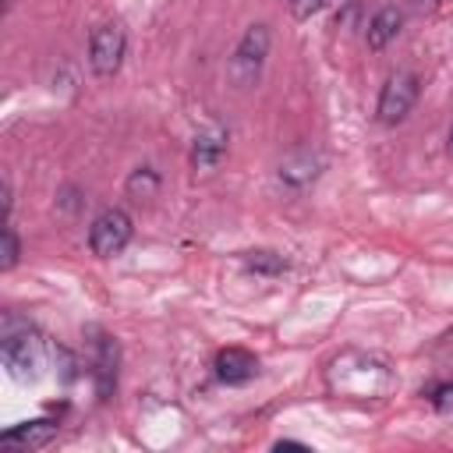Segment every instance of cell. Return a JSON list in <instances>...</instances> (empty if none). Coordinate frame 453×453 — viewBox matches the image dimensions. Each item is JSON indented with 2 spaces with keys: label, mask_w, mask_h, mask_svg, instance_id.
Listing matches in <instances>:
<instances>
[{
  "label": "cell",
  "mask_w": 453,
  "mask_h": 453,
  "mask_svg": "<svg viewBox=\"0 0 453 453\" xmlns=\"http://www.w3.org/2000/svg\"><path fill=\"white\" fill-rule=\"evenodd\" d=\"M333 0H290V14L297 18V21H308L311 14H319L322 7H329Z\"/></svg>",
  "instance_id": "2e32d148"
},
{
  "label": "cell",
  "mask_w": 453,
  "mask_h": 453,
  "mask_svg": "<svg viewBox=\"0 0 453 453\" xmlns=\"http://www.w3.org/2000/svg\"><path fill=\"white\" fill-rule=\"evenodd\" d=\"M425 396H428V403H432L435 411H442V414L453 411V382H435Z\"/></svg>",
  "instance_id": "9a60e30c"
},
{
  "label": "cell",
  "mask_w": 453,
  "mask_h": 453,
  "mask_svg": "<svg viewBox=\"0 0 453 453\" xmlns=\"http://www.w3.org/2000/svg\"><path fill=\"white\" fill-rule=\"evenodd\" d=\"M4 365L11 368V375L14 379H39V372L46 368V354H50V347L42 343V336L28 326V322H21L18 315H7L4 319Z\"/></svg>",
  "instance_id": "6da1fadb"
},
{
  "label": "cell",
  "mask_w": 453,
  "mask_h": 453,
  "mask_svg": "<svg viewBox=\"0 0 453 453\" xmlns=\"http://www.w3.org/2000/svg\"><path fill=\"white\" fill-rule=\"evenodd\" d=\"M124 191L134 202H149V198L159 195V173L152 166H134L131 177H127V184H124Z\"/></svg>",
  "instance_id": "7c38bea8"
},
{
  "label": "cell",
  "mask_w": 453,
  "mask_h": 453,
  "mask_svg": "<svg viewBox=\"0 0 453 453\" xmlns=\"http://www.w3.org/2000/svg\"><path fill=\"white\" fill-rule=\"evenodd\" d=\"M269 42H273L269 39V25H262V21L248 25V32L241 35V42H237V50H234V57L226 64V74H230V81L237 88H251L258 81L262 64L269 57Z\"/></svg>",
  "instance_id": "7a4b0ae2"
},
{
  "label": "cell",
  "mask_w": 453,
  "mask_h": 453,
  "mask_svg": "<svg viewBox=\"0 0 453 453\" xmlns=\"http://www.w3.org/2000/svg\"><path fill=\"white\" fill-rule=\"evenodd\" d=\"M57 439V421H25V425H14L0 435V446L4 449H21V453H32V449H42Z\"/></svg>",
  "instance_id": "52a82bcc"
},
{
  "label": "cell",
  "mask_w": 453,
  "mask_h": 453,
  "mask_svg": "<svg viewBox=\"0 0 453 453\" xmlns=\"http://www.w3.org/2000/svg\"><path fill=\"white\" fill-rule=\"evenodd\" d=\"M400 25H403V11H400V7H393V4H386V7L368 21V32H365L368 50H382V46H389V42L396 39Z\"/></svg>",
  "instance_id": "9c48e42d"
},
{
  "label": "cell",
  "mask_w": 453,
  "mask_h": 453,
  "mask_svg": "<svg viewBox=\"0 0 453 453\" xmlns=\"http://www.w3.org/2000/svg\"><path fill=\"white\" fill-rule=\"evenodd\" d=\"M276 449H308V446H304V442H294V439H280Z\"/></svg>",
  "instance_id": "e0dca14e"
},
{
  "label": "cell",
  "mask_w": 453,
  "mask_h": 453,
  "mask_svg": "<svg viewBox=\"0 0 453 453\" xmlns=\"http://www.w3.org/2000/svg\"><path fill=\"white\" fill-rule=\"evenodd\" d=\"M223 152H226V134H223L219 127L202 131V134L195 138V145H191V166H195V170H212V166L223 159Z\"/></svg>",
  "instance_id": "30bf717a"
},
{
  "label": "cell",
  "mask_w": 453,
  "mask_h": 453,
  "mask_svg": "<svg viewBox=\"0 0 453 453\" xmlns=\"http://www.w3.org/2000/svg\"><path fill=\"white\" fill-rule=\"evenodd\" d=\"M421 4H425V0H421ZM428 4H435V0H428Z\"/></svg>",
  "instance_id": "d6986e66"
},
{
  "label": "cell",
  "mask_w": 453,
  "mask_h": 453,
  "mask_svg": "<svg viewBox=\"0 0 453 453\" xmlns=\"http://www.w3.org/2000/svg\"><path fill=\"white\" fill-rule=\"evenodd\" d=\"M212 368H216V379H219V382H226V386H244V382H251V379L258 375V357H255L251 350H244V347H223V350L216 354Z\"/></svg>",
  "instance_id": "8992f818"
},
{
  "label": "cell",
  "mask_w": 453,
  "mask_h": 453,
  "mask_svg": "<svg viewBox=\"0 0 453 453\" xmlns=\"http://www.w3.org/2000/svg\"><path fill=\"white\" fill-rule=\"evenodd\" d=\"M244 265H248L251 273H265V276H280V273L287 269V258H283V255H276V251H248V258H244Z\"/></svg>",
  "instance_id": "4fadbf2b"
},
{
  "label": "cell",
  "mask_w": 453,
  "mask_h": 453,
  "mask_svg": "<svg viewBox=\"0 0 453 453\" xmlns=\"http://www.w3.org/2000/svg\"><path fill=\"white\" fill-rule=\"evenodd\" d=\"M446 152H449V159H453V127H449V142H446Z\"/></svg>",
  "instance_id": "ac0fdd59"
},
{
  "label": "cell",
  "mask_w": 453,
  "mask_h": 453,
  "mask_svg": "<svg viewBox=\"0 0 453 453\" xmlns=\"http://www.w3.org/2000/svg\"><path fill=\"white\" fill-rule=\"evenodd\" d=\"M124 53H127L124 25L106 21V25H99L92 32V39H88V64H92V71L99 78H113L120 71V64H124Z\"/></svg>",
  "instance_id": "277c9868"
},
{
  "label": "cell",
  "mask_w": 453,
  "mask_h": 453,
  "mask_svg": "<svg viewBox=\"0 0 453 453\" xmlns=\"http://www.w3.org/2000/svg\"><path fill=\"white\" fill-rule=\"evenodd\" d=\"M131 234H134V223L124 209H103L88 226V248L96 258H113L127 248Z\"/></svg>",
  "instance_id": "3957f363"
},
{
  "label": "cell",
  "mask_w": 453,
  "mask_h": 453,
  "mask_svg": "<svg viewBox=\"0 0 453 453\" xmlns=\"http://www.w3.org/2000/svg\"><path fill=\"white\" fill-rule=\"evenodd\" d=\"M96 389L99 396H110V389L117 386V343L110 336L99 340V350H96Z\"/></svg>",
  "instance_id": "8fae6325"
},
{
  "label": "cell",
  "mask_w": 453,
  "mask_h": 453,
  "mask_svg": "<svg viewBox=\"0 0 453 453\" xmlns=\"http://www.w3.org/2000/svg\"><path fill=\"white\" fill-rule=\"evenodd\" d=\"M322 166H326L322 152H315V149H297V152H290V156L280 163V180H283L287 188H308V184L322 173Z\"/></svg>",
  "instance_id": "ba28073f"
},
{
  "label": "cell",
  "mask_w": 453,
  "mask_h": 453,
  "mask_svg": "<svg viewBox=\"0 0 453 453\" xmlns=\"http://www.w3.org/2000/svg\"><path fill=\"white\" fill-rule=\"evenodd\" d=\"M418 92H421L418 74H411V71H396V74H389L386 85H382V92H379V106H375L379 120H382V124H400V120L414 110Z\"/></svg>",
  "instance_id": "5b68a950"
},
{
  "label": "cell",
  "mask_w": 453,
  "mask_h": 453,
  "mask_svg": "<svg viewBox=\"0 0 453 453\" xmlns=\"http://www.w3.org/2000/svg\"><path fill=\"white\" fill-rule=\"evenodd\" d=\"M18 258H21V241H18L14 226H11V223H4V248H0V269H4V273H7V269H14V265H18Z\"/></svg>",
  "instance_id": "5bb4252c"
}]
</instances>
